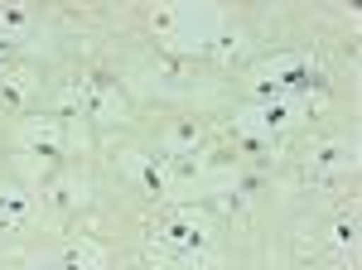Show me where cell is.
<instances>
[{
    "label": "cell",
    "instance_id": "3",
    "mask_svg": "<svg viewBox=\"0 0 362 270\" xmlns=\"http://www.w3.org/2000/svg\"><path fill=\"white\" fill-rule=\"evenodd\" d=\"M68 270H102L107 266V256H102V246L97 242H78V246H68Z\"/></svg>",
    "mask_w": 362,
    "mask_h": 270
},
{
    "label": "cell",
    "instance_id": "1",
    "mask_svg": "<svg viewBox=\"0 0 362 270\" xmlns=\"http://www.w3.org/2000/svg\"><path fill=\"white\" fill-rule=\"evenodd\" d=\"M83 107H87V116H92V121H121V116H126V97L116 92V82L92 78L83 87Z\"/></svg>",
    "mask_w": 362,
    "mask_h": 270
},
{
    "label": "cell",
    "instance_id": "6",
    "mask_svg": "<svg viewBox=\"0 0 362 270\" xmlns=\"http://www.w3.org/2000/svg\"><path fill=\"white\" fill-rule=\"evenodd\" d=\"M25 208H29V198L20 189H5V193H0V217H5V222H20Z\"/></svg>",
    "mask_w": 362,
    "mask_h": 270
},
{
    "label": "cell",
    "instance_id": "2",
    "mask_svg": "<svg viewBox=\"0 0 362 270\" xmlns=\"http://www.w3.org/2000/svg\"><path fill=\"white\" fill-rule=\"evenodd\" d=\"M20 145L25 150H39L44 160H54L58 155V121H44V116L39 121H25L20 126Z\"/></svg>",
    "mask_w": 362,
    "mask_h": 270
},
{
    "label": "cell",
    "instance_id": "5",
    "mask_svg": "<svg viewBox=\"0 0 362 270\" xmlns=\"http://www.w3.org/2000/svg\"><path fill=\"white\" fill-rule=\"evenodd\" d=\"M121 164H126V174H131V179H140L145 189H160V184H165L160 164H155V160H145V155H126Z\"/></svg>",
    "mask_w": 362,
    "mask_h": 270
},
{
    "label": "cell",
    "instance_id": "4",
    "mask_svg": "<svg viewBox=\"0 0 362 270\" xmlns=\"http://www.w3.org/2000/svg\"><path fill=\"white\" fill-rule=\"evenodd\" d=\"M29 87H34V73H29V68H15V73H5V82H0V97H5L10 107H20L29 97Z\"/></svg>",
    "mask_w": 362,
    "mask_h": 270
}]
</instances>
